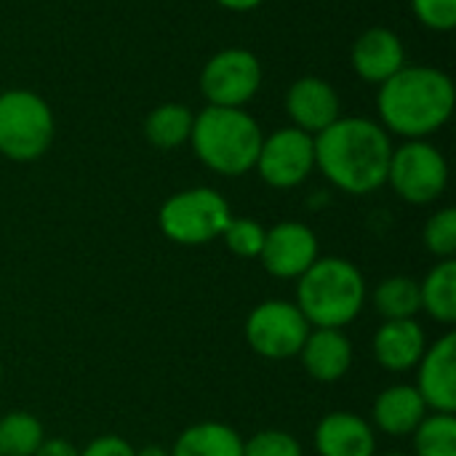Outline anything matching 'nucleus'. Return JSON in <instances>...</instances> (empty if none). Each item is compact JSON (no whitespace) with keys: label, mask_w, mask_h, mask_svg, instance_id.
Here are the masks:
<instances>
[{"label":"nucleus","mask_w":456,"mask_h":456,"mask_svg":"<svg viewBox=\"0 0 456 456\" xmlns=\"http://www.w3.org/2000/svg\"><path fill=\"white\" fill-rule=\"evenodd\" d=\"M428 411L430 409L414 385H393L377 395L371 419L379 433L393 438H406L414 436V430L422 425Z\"/></svg>","instance_id":"obj_18"},{"label":"nucleus","mask_w":456,"mask_h":456,"mask_svg":"<svg viewBox=\"0 0 456 456\" xmlns=\"http://www.w3.org/2000/svg\"><path fill=\"white\" fill-rule=\"evenodd\" d=\"M310 329L313 326L294 302L267 299L248 313L246 342L256 355L267 361H286L299 355Z\"/></svg>","instance_id":"obj_8"},{"label":"nucleus","mask_w":456,"mask_h":456,"mask_svg":"<svg viewBox=\"0 0 456 456\" xmlns=\"http://www.w3.org/2000/svg\"><path fill=\"white\" fill-rule=\"evenodd\" d=\"M387 184L401 200L411 206H430L449 184V163L428 139H406L401 147H393Z\"/></svg>","instance_id":"obj_7"},{"label":"nucleus","mask_w":456,"mask_h":456,"mask_svg":"<svg viewBox=\"0 0 456 456\" xmlns=\"http://www.w3.org/2000/svg\"><path fill=\"white\" fill-rule=\"evenodd\" d=\"M318 456H374L377 436L371 422L350 411L326 414L315 428Z\"/></svg>","instance_id":"obj_16"},{"label":"nucleus","mask_w":456,"mask_h":456,"mask_svg":"<svg viewBox=\"0 0 456 456\" xmlns=\"http://www.w3.org/2000/svg\"><path fill=\"white\" fill-rule=\"evenodd\" d=\"M254 171L275 190H294L315 171V139L294 126L262 139Z\"/></svg>","instance_id":"obj_10"},{"label":"nucleus","mask_w":456,"mask_h":456,"mask_svg":"<svg viewBox=\"0 0 456 456\" xmlns=\"http://www.w3.org/2000/svg\"><path fill=\"white\" fill-rule=\"evenodd\" d=\"M262 61L248 48L216 51L200 69V94L211 107H246L262 86Z\"/></svg>","instance_id":"obj_9"},{"label":"nucleus","mask_w":456,"mask_h":456,"mask_svg":"<svg viewBox=\"0 0 456 456\" xmlns=\"http://www.w3.org/2000/svg\"><path fill=\"white\" fill-rule=\"evenodd\" d=\"M422 240H425V248L436 256V259H454L456 254V211L449 208H441L436 211L428 224H425V232H422Z\"/></svg>","instance_id":"obj_26"},{"label":"nucleus","mask_w":456,"mask_h":456,"mask_svg":"<svg viewBox=\"0 0 456 456\" xmlns=\"http://www.w3.org/2000/svg\"><path fill=\"white\" fill-rule=\"evenodd\" d=\"M297 358L315 382H339L353 366V342L342 329H310Z\"/></svg>","instance_id":"obj_17"},{"label":"nucleus","mask_w":456,"mask_h":456,"mask_svg":"<svg viewBox=\"0 0 456 456\" xmlns=\"http://www.w3.org/2000/svg\"><path fill=\"white\" fill-rule=\"evenodd\" d=\"M56 134L51 104L27 88L0 94V155L13 163H32L51 150Z\"/></svg>","instance_id":"obj_5"},{"label":"nucleus","mask_w":456,"mask_h":456,"mask_svg":"<svg viewBox=\"0 0 456 456\" xmlns=\"http://www.w3.org/2000/svg\"><path fill=\"white\" fill-rule=\"evenodd\" d=\"M262 139V126L243 107L206 104L192 120L190 147L214 174L243 176L254 171Z\"/></svg>","instance_id":"obj_3"},{"label":"nucleus","mask_w":456,"mask_h":456,"mask_svg":"<svg viewBox=\"0 0 456 456\" xmlns=\"http://www.w3.org/2000/svg\"><path fill=\"white\" fill-rule=\"evenodd\" d=\"M171 456H243V438L222 422H198L179 433Z\"/></svg>","instance_id":"obj_19"},{"label":"nucleus","mask_w":456,"mask_h":456,"mask_svg":"<svg viewBox=\"0 0 456 456\" xmlns=\"http://www.w3.org/2000/svg\"><path fill=\"white\" fill-rule=\"evenodd\" d=\"M318 235L302 222H278L265 230L259 251L262 267L281 281H297L318 259Z\"/></svg>","instance_id":"obj_11"},{"label":"nucleus","mask_w":456,"mask_h":456,"mask_svg":"<svg viewBox=\"0 0 456 456\" xmlns=\"http://www.w3.org/2000/svg\"><path fill=\"white\" fill-rule=\"evenodd\" d=\"M286 112L294 123V128L315 136L323 128H329L339 115V94L337 88L318 77V75H305L297 77L289 91H286Z\"/></svg>","instance_id":"obj_13"},{"label":"nucleus","mask_w":456,"mask_h":456,"mask_svg":"<svg viewBox=\"0 0 456 456\" xmlns=\"http://www.w3.org/2000/svg\"><path fill=\"white\" fill-rule=\"evenodd\" d=\"M80 456H136V449L120 436H99L80 452Z\"/></svg>","instance_id":"obj_29"},{"label":"nucleus","mask_w":456,"mask_h":456,"mask_svg":"<svg viewBox=\"0 0 456 456\" xmlns=\"http://www.w3.org/2000/svg\"><path fill=\"white\" fill-rule=\"evenodd\" d=\"M422 310L444 326H452L456 321V262L441 259L419 283Z\"/></svg>","instance_id":"obj_21"},{"label":"nucleus","mask_w":456,"mask_h":456,"mask_svg":"<svg viewBox=\"0 0 456 456\" xmlns=\"http://www.w3.org/2000/svg\"><path fill=\"white\" fill-rule=\"evenodd\" d=\"M0 382H3V363H0Z\"/></svg>","instance_id":"obj_34"},{"label":"nucleus","mask_w":456,"mask_h":456,"mask_svg":"<svg viewBox=\"0 0 456 456\" xmlns=\"http://www.w3.org/2000/svg\"><path fill=\"white\" fill-rule=\"evenodd\" d=\"M456 107L454 80L428 64H406L379 86V126L403 139H428L441 131Z\"/></svg>","instance_id":"obj_2"},{"label":"nucleus","mask_w":456,"mask_h":456,"mask_svg":"<svg viewBox=\"0 0 456 456\" xmlns=\"http://www.w3.org/2000/svg\"><path fill=\"white\" fill-rule=\"evenodd\" d=\"M136 456H171L168 449H163V446H142Z\"/></svg>","instance_id":"obj_32"},{"label":"nucleus","mask_w":456,"mask_h":456,"mask_svg":"<svg viewBox=\"0 0 456 456\" xmlns=\"http://www.w3.org/2000/svg\"><path fill=\"white\" fill-rule=\"evenodd\" d=\"M299 313L313 329H345L366 305L363 273L342 256H318L313 267L297 278Z\"/></svg>","instance_id":"obj_4"},{"label":"nucleus","mask_w":456,"mask_h":456,"mask_svg":"<svg viewBox=\"0 0 456 456\" xmlns=\"http://www.w3.org/2000/svg\"><path fill=\"white\" fill-rule=\"evenodd\" d=\"M374 307L385 321H406L417 318L422 313V297H419V281L409 275H393L385 278L374 289Z\"/></svg>","instance_id":"obj_22"},{"label":"nucleus","mask_w":456,"mask_h":456,"mask_svg":"<svg viewBox=\"0 0 456 456\" xmlns=\"http://www.w3.org/2000/svg\"><path fill=\"white\" fill-rule=\"evenodd\" d=\"M192 120H195V112L190 107L166 102L150 110V115L144 118V136L155 150L168 152L190 142Z\"/></svg>","instance_id":"obj_20"},{"label":"nucleus","mask_w":456,"mask_h":456,"mask_svg":"<svg viewBox=\"0 0 456 456\" xmlns=\"http://www.w3.org/2000/svg\"><path fill=\"white\" fill-rule=\"evenodd\" d=\"M32 456H80V452L64 438H45Z\"/></svg>","instance_id":"obj_30"},{"label":"nucleus","mask_w":456,"mask_h":456,"mask_svg":"<svg viewBox=\"0 0 456 456\" xmlns=\"http://www.w3.org/2000/svg\"><path fill=\"white\" fill-rule=\"evenodd\" d=\"M350 64L355 75L366 83L382 86L398 69L406 67V48L398 32L387 27H371L358 35L350 48Z\"/></svg>","instance_id":"obj_14"},{"label":"nucleus","mask_w":456,"mask_h":456,"mask_svg":"<svg viewBox=\"0 0 456 456\" xmlns=\"http://www.w3.org/2000/svg\"><path fill=\"white\" fill-rule=\"evenodd\" d=\"M43 441L45 430L37 417L11 411L0 419V456H32Z\"/></svg>","instance_id":"obj_23"},{"label":"nucleus","mask_w":456,"mask_h":456,"mask_svg":"<svg viewBox=\"0 0 456 456\" xmlns=\"http://www.w3.org/2000/svg\"><path fill=\"white\" fill-rule=\"evenodd\" d=\"M216 5L227 8V11H238V13H246V11H254L259 8L265 0H214Z\"/></svg>","instance_id":"obj_31"},{"label":"nucleus","mask_w":456,"mask_h":456,"mask_svg":"<svg viewBox=\"0 0 456 456\" xmlns=\"http://www.w3.org/2000/svg\"><path fill=\"white\" fill-rule=\"evenodd\" d=\"M232 219L230 203L211 187H190L166 198L158 211L160 232L179 246H206L222 238Z\"/></svg>","instance_id":"obj_6"},{"label":"nucleus","mask_w":456,"mask_h":456,"mask_svg":"<svg viewBox=\"0 0 456 456\" xmlns=\"http://www.w3.org/2000/svg\"><path fill=\"white\" fill-rule=\"evenodd\" d=\"M419 24L436 32H449L456 27V0H411Z\"/></svg>","instance_id":"obj_28"},{"label":"nucleus","mask_w":456,"mask_h":456,"mask_svg":"<svg viewBox=\"0 0 456 456\" xmlns=\"http://www.w3.org/2000/svg\"><path fill=\"white\" fill-rule=\"evenodd\" d=\"M243 456H305L302 444L286 430H262L243 441Z\"/></svg>","instance_id":"obj_27"},{"label":"nucleus","mask_w":456,"mask_h":456,"mask_svg":"<svg viewBox=\"0 0 456 456\" xmlns=\"http://www.w3.org/2000/svg\"><path fill=\"white\" fill-rule=\"evenodd\" d=\"M385 456H406V454H401V452H393V454H385Z\"/></svg>","instance_id":"obj_33"},{"label":"nucleus","mask_w":456,"mask_h":456,"mask_svg":"<svg viewBox=\"0 0 456 456\" xmlns=\"http://www.w3.org/2000/svg\"><path fill=\"white\" fill-rule=\"evenodd\" d=\"M417 390L430 411H456V337L452 331L428 345L422 361L417 363Z\"/></svg>","instance_id":"obj_12"},{"label":"nucleus","mask_w":456,"mask_h":456,"mask_svg":"<svg viewBox=\"0 0 456 456\" xmlns=\"http://www.w3.org/2000/svg\"><path fill=\"white\" fill-rule=\"evenodd\" d=\"M417 456H456L454 414H428L414 430Z\"/></svg>","instance_id":"obj_24"},{"label":"nucleus","mask_w":456,"mask_h":456,"mask_svg":"<svg viewBox=\"0 0 456 456\" xmlns=\"http://www.w3.org/2000/svg\"><path fill=\"white\" fill-rule=\"evenodd\" d=\"M222 240L224 246L240 256V259H259V251H262V243H265V227L256 222V219H248V216H232L222 232Z\"/></svg>","instance_id":"obj_25"},{"label":"nucleus","mask_w":456,"mask_h":456,"mask_svg":"<svg viewBox=\"0 0 456 456\" xmlns=\"http://www.w3.org/2000/svg\"><path fill=\"white\" fill-rule=\"evenodd\" d=\"M315 139V168L347 195H369L387 184L390 134L371 118H337Z\"/></svg>","instance_id":"obj_1"},{"label":"nucleus","mask_w":456,"mask_h":456,"mask_svg":"<svg viewBox=\"0 0 456 456\" xmlns=\"http://www.w3.org/2000/svg\"><path fill=\"white\" fill-rule=\"evenodd\" d=\"M374 358L385 371L393 374H406L417 369L428 350V337L425 329L417 323V318L406 321H385L371 342Z\"/></svg>","instance_id":"obj_15"}]
</instances>
